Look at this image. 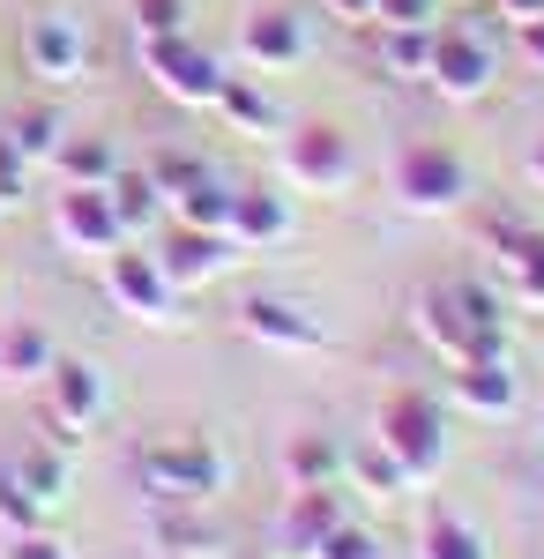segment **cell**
Returning <instances> with one entry per match:
<instances>
[{"instance_id":"1f68e13d","label":"cell","mask_w":544,"mask_h":559,"mask_svg":"<svg viewBox=\"0 0 544 559\" xmlns=\"http://www.w3.org/2000/svg\"><path fill=\"white\" fill-rule=\"evenodd\" d=\"M440 8L448 0H380L374 23L380 31H440Z\"/></svg>"},{"instance_id":"4fadbf2b","label":"cell","mask_w":544,"mask_h":559,"mask_svg":"<svg viewBox=\"0 0 544 559\" xmlns=\"http://www.w3.org/2000/svg\"><path fill=\"white\" fill-rule=\"evenodd\" d=\"M456 403L477 418H507L515 411V373H507V344L500 350H470L456 358Z\"/></svg>"},{"instance_id":"52a82bcc","label":"cell","mask_w":544,"mask_h":559,"mask_svg":"<svg viewBox=\"0 0 544 559\" xmlns=\"http://www.w3.org/2000/svg\"><path fill=\"white\" fill-rule=\"evenodd\" d=\"M351 173H358V157H351V142L335 128H298L284 134V179H292L298 194H343L351 187Z\"/></svg>"},{"instance_id":"277c9868","label":"cell","mask_w":544,"mask_h":559,"mask_svg":"<svg viewBox=\"0 0 544 559\" xmlns=\"http://www.w3.org/2000/svg\"><path fill=\"white\" fill-rule=\"evenodd\" d=\"M105 292H113V306H120V313L150 321V329L179 321V284L165 276V261L142 254V247H127V239L105 254Z\"/></svg>"},{"instance_id":"cb8c5ba5","label":"cell","mask_w":544,"mask_h":559,"mask_svg":"<svg viewBox=\"0 0 544 559\" xmlns=\"http://www.w3.org/2000/svg\"><path fill=\"white\" fill-rule=\"evenodd\" d=\"M232 194H239V187H224V179H194V187H187V194H172V210L165 216H179V224H194V231H224V224H232Z\"/></svg>"},{"instance_id":"ffe728a7","label":"cell","mask_w":544,"mask_h":559,"mask_svg":"<svg viewBox=\"0 0 544 559\" xmlns=\"http://www.w3.org/2000/svg\"><path fill=\"white\" fill-rule=\"evenodd\" d=\"M8 477H15V485H23V492L38 500L45 515H52V508L68 500V455H60L52 440H45V448H23V455L8 463Z\"/></svg>"},{"instance_id":"44dd1931","label":"cell","mask_w":544,"mask_h":559,"mask_svg":"<svg viewBox=\"0 0 544 559\" xmlns=\"http://www.w3.org/2000/svg\"><path fill=\"white\" fill-rule=\"evenodd\" d=\"M105 194H113V210H120V231H127V239H134V231H150V224L165 216V194H157V179L142 173V165H134V173L120 165Z\"/></svg>"},{"instance_id":"d6986e66","label":"cell","mask_w":544,"mask_h":559,"mask_svg":"<svg viewBox=\"0 0 544 559\" xmlns=\"http://www.w3.org/2000/svg\"><path fill=\"white\" fill-rule=\"evenodd\" d=\"M52 173H60V187H113V173H120V150H113L105 134H60Z\"/></svg>"},{"instance_id":"ab89813d","label":"cell","mask_w":544,"mask_h":559,"mask_svg":"<svg viewBox=\"0 0 544 559\" xmlns=\"http://www.w3.org/2000/svg\"><path fill=\"white\" fill-rule=\"evenodd\" d=\"M530 179H537V187H544V142H537V157H530Z\"/></svg>"},{"instance_id":"d590c367","label":"cell","mask_w":544,"mask_h":559,"mask_svg":"<svg viewBox=\"0 0 544 559\" xmlns=\"http://www.w3.org/2000/svg\"><path fill=\"white\" fill-rule=\"evenodd\" d=\"M23 179H31V165L15 157V134L0 128V194H8V202H23Z\"/></svg>"},{"instance_id":"60d3db41","label":"cell","mask_w":544,"mask_h":559,"mask_svg":"<svg viewBox=\"0 0 544 559\" xmlns=\"http://www.w3.org/2000/svg\"><path fill=\"white\" fill-rule=\"evenodd\" d=\"M0 210H15V202H8V194H0Z\"/></svg>"},{"instance_id":"74e56055","label":"cell","mask_w":544,"mask_h":559,"mask_svg":"<svg viewBox=\"0 0 544 559\" xmlns=\"http://www.w3.org/2000/svg\"><path fill=\"white\" fill-rule=\"evenodd\" d=\"M515 31H522V52L544 68V15H537V23H515Z\"/></svg>"},{"instance_id":"8d00e7d4","label":"cell","mask_w":544,"mask_h":559,"mask_svg":"<svg viewBox=\"0 0 544 559\" xmlns=\"http://www.w3.org/2000/svg\"><path fill=\"white\" fill-rule=\"evenodd\" d=\"M380 0H329V15H343V23H374Z\"/></svg>"},{"instance_id":"4dcf8cb0","label":"cell","mask_w":544,"mask_h":559,"mask_svg":"<svg viewBox=\"0 0 544 559\" xmlns=\"http://www.w3.org/2000/svg\"><path fill=\"white\" fill-rule=\"evenodd\" d=\"M127 15H134L142 38H179L187 31V0H127Z\"/></svg>"},{"instance_id":"f546056e","label":"cell","mask_w":544,"mask_h":559,"mask_svg":"<svg viewBox=\"0 0 544 559\" xmlns=\"http://www.w3.org/2000/svg\"><path fill=\"white\" fill-rule=\"evenodd\" d=\"M142 173L157 179V194H165V210H172V194H187L194 179H210V165H202V157H179V150H165V157H150Z\"/></svg>"},{"instance_id":"f35d334b","label":"cell","mask_w":544,"mask_h":559,"mask_svg":"<svg viewBox=\"0 0 544 559\" xmlns=\"http://www.w3.org/2000/svg\"><path fill=\"white\" fill-rule=\"evenodd\" d=\"M500 15H507V23H537L544 0H500Z\"/></svg>"},{"instance_id":"d6a6232c","label":"cell","mask_w":544,"mask_h":559,"mask_svg":"<svg viewBox=\"0 0 544 559\" xmlns=\"http://www.w3.org/2000/svg\"><path fill=\"white\" fill-rule=\"evenodd\" d=\"M314 559H380V537H374V530H358V522L343 515L329 537L314 545Z\"/></svg>"},{"instance_id":"8fae6325","label":"cell","mask_w":544,"mask_h":559,"mask_svg":"<svg viewBox=\"0 0 544 559\" xmlns=\"http://www.w3.org/2000/svg\"><path fill=\"white\" fill-rule=\"evenodd\" d=\"M157 261H165V276L179 292H194V284H216V276L239 261V239H232V231H194V224H179L165 247H157Z\"/></svg>"},{"instance_id":"83f0119b","label":"cell","mask_w":544,"mask_h":559,"mask_svg":"<svg viewBox=\"0 0 544 559\" xmlns=\"http://www.w3.org/2000/svg\"><path fill=\"white\" fill-rule=\"evenodd\" d=\"M343 471L358 477V485H374L380 500H395V492H411V477L395 471V455H388L380 440H366V448H343Z\"/></svg>"},{"instance_id":"603a6c76","label":"cell","mask_w":544,"mask_h":559,"mask_svg":"<svg viewBox=\"0 0 544 559\" xmlns=\"http://www.w3.org/2000/svg\"><path fill=\"white\" fill-rule=\"evenodd\" d=\"M418 559H493V552H485V537H477L462 515L433 508V515H425V530H418Z\"/></svg>"},{"instance_id":"2e32d148","label":"cell","mask_w":544,"mask_h":559,"mask_svg":"<svg viewBox=\"0 0 544 559\" xmlns=\"http://www.w3.org/2000/svg\"><path fill=\"white\" fill-rule=\"evenodd\" d=\"M411 321H418V336L440 358H470L477 350V329H470V313H462V299H456V284H440V292H425L418 306H411Z\"/></svg>"},{"instance_id":"7a4b0ae2","label":"cell","mask_w":544,"mask_h":559,"mask_svg":"<svg viewBox=\"0 0 544 559\" xmlns=\"http://www.w3.org/2000/svg\"><path fill=\"white\" fill-rule=\"evenodd\" d=\"M374 440L395 455V471L411 477V485H433L440 463H448V426H440V411L425 395H388L374 418Z\"/></svg>"},{"instance_id":"e575fe53","label":"cell","mask_w":544,"mask_h":559,"mask_svg":"<svg viewBox=\"0 0 544 559\" xmlns=\"http://www.w3.org/2000/svg\"><path fill=\"white\" fill-rule=\"evenodd\" d=\"M0 559H75V545H68V537H52V530H15Z\"/></svg>"},{"instance_id":"ac0fdd59","label":"cell","mask_w":544,"mask_h":559,"mask_svg":"<svg viewBox=\"0 0 544 559\" xmlns=\"http://www.w3.org/2000/svg\"><path fill=\"white\" fill-rule=\"evenodd\" d=\"M210 112H224L239 134H284V105L253 83V75H224V90H216Z\"/></svg>"},{"instance_id":"e0dca14e","label":"cell","mask_w":544,"mask_h":559,"mask_svg":"<svg viewBox=\"0 0 544 559\" xmlns=\"http://www.w3.org/2000/svg\"><path fill=\"white\" fill-rule=\"evenodd\" d=\"M335 522H343L335 485H306V492H292V508H284V552H292V559H314V545L329 537Z\"/></svg>"},{"instance_id":"7c38bea8","label":"cell","mask_w":544,"mask_h":559,"mask_svg":"<svg viewBox=\"0 0 544 559\" xmlns=\"http://www.w3.org/2000/svg\"><path fill=\"white\" fill-rule=\"evenodd\" d=\"M239 60H247L253 75H284L306 60V23H298L292 8H261L247 31H239Z\"/></svg>"},{"instance_id":"9a60e30c","label":"cell","mask_w":544,"mask_h":559,"mask_svg":"<svg viewBox=\"0 0 544 559\" xmlns=\"http://www.w3.org/2000/svg\"><path fill=\"white\" fill-rule=\"evenodd\" d=\"M224 231L239 239V254H247V247H284V239H292V202H284V194H261V187H239Z\"/></svg>"},{"instance_id":"5b68a950","label":"cell","mask_w":544,"mask_h":559,"mask_svg":"<svg viewBox=\"0 0 544 559\" xmlns=\"http://www.w3.org/2000/svg\"><path fill=\"white\" fill-rule=\"evenodd\" d=\"M23 68H31L45 90H75L90 75V31L75 15H60V8L31 15V31H23Z\"/></svg>"},{"instance_id":"836d02e7","label":"cell","mask_w":544,"mask_h":559,"mask_svg":"<svg viewBox=\"0 0 544 559\" xmlns=\"http://www.w3.org/2000/svg\"><path fill=\"white\" fill-rule=\"evenodd\" d=\"M0 522H8V537H15V530H45V508L8 471H0Z\"/></svg>"},{"instance_id":"7402d4cb","label":"cell","mask_w":544,"mask_h":559,"mask_svg":"<svg viewBox=\"0 0 544 559\" xmlns=\"http://www.w3.org/2000/svg\"><path fill=\"white\" fill-rule=\"evenodd\" d=\"M284 477H292L298 492L306 485H335L343 477V448H335L329 432H298L292 448H284Z\"/></svg>"},{"instance_id":"b9f144b4","label":"cell","mask_w":544,"mask_h":559,"mask_svg":"<svg viewBox=\"0 0 544 559\" xmlns=\"http://www.w3.org/2000/svg\"><path fill=\"white\" fill-rule=\"evenodd\" d=\"M239 559H253V552H239Z\"/></svg>"},{"instance_id":"5bb4252c","label":"cell","mask_w":544,"mask_h":559,"mask_svg":"<svg viewBox=\"0 0 544 559\" xmlns=\"http://www.w3.org/2000/svg\"><path fill=\"white\" fill-rule=\"evenodd\" d=\"M239 329L269 350H321V321L298 299H247L239 306Z\"/></svg>"},{"instance_id":"ba28073f","label":"cell","mask_w":544,"mask_h":559,"mask_svg":"<svg viewBox=\"0 0 544 559\" xmlns=\"http://www.w3.org/2000/svg\"><path fill=\"white\" fill-rule=\"evenodd\" d=\"M395 194L411 210H456L462 194H470V165H462L456 150H440V142H418V150L395 157Z\"/></svg>"},{"instance_id":"484cf974","label":"cell","mask_w":544,"mask_h":559,"mask_svg":"<svg viewBox=\"0 0 544 559\" xmlns=\"http://www.w3.org/2000/svg\"><path fill=\"white\" fill-rule=\"evenodd\" d=\"M38 373H52V344H45V329H8L0 336V381H38Z\"/></svg>"},{"instance_id":"6da1fadb","label":"cell","mask_w":544,"mask_h":559,"mask_svg":"<svg viewBox=\"0 0 544 559\" xmlns=\"http://www.w3.org/2000/svg\"><path fill=\"white\" fill-rule=\"evenodd\" d=\"M142 485L165 500V508H194L224 492V455H216L202 432H172V440H150L142 448Z\"/></svg>"},{"instance_id":"f1b7e54d","label":"cell","mask_w":544,"mask_h":559,"mask_svg":"<svg viewBox=\"0 0 544 559\" xmlns=\"http://www.w3.org/2000/svg\"><path fill=\"white\" fill-rule=\"evenodd\" d=\"M8 134H15V157L38 173V165H52V150H60V134H68V128H60L52 112H23V120H8Z\"/></svg>"},{"instance_id":"4316f807","label":"cell","mask_w":544,"mask_h":559,"mask_svg":"<svg viewBox=\"0 0 544 559\" xmlns=\"http://www.w3.org/2000/svg\"><path fill=\"white\" fill-rule=\"evenodd\" d=\"M433 38H440V31H388V38H380V68H388L395 83H425Z\"/></svg>"},{"instance_id":"d4e9b609","label":"cell","mask_w":544,"mask_h":559,"mask_svg":"<svg viewBox=\"0 0 544 559\" xmlns=\"http://www.w3.org/2000/svg\"><path fill=\"white\" fill-rule=\"evenodd\" d=\"M500 276L522 306H544V231H522L515 247L500 254Z\"/></svg>"},{"instance_id":"9c48e42d","label":"cell","mask_w":544,"mask_h":559,"mask_svg":"<svg viewBox=\"0 0 544 559\" xmlns=\"http://www.w3.org/2000/svg\"><path fill=\"white\" fill-rule=\"evenodd\" d=\"M105 418V373L83 358H52V448H83V432Z\"/></svg>"},{"instance_id":"3957f363","label":"cell","mask_w":544,"mask_h":559,"mask_svg":"<svg viewBox=\"0 0 544 559\" xmlns=\"http://www.w3.org/2000/svg\"><path fill=\"white\" fill-rule=\"evenodd\" d=\"M142 75L157 83V97L187 105V112H210L216 90H224V68H216L187 31H179V38H142Z\"/></svg>"},{"instance_id":"30bf717a","label":"cell","mask_w":544,"mask_h":559,"mask_svg":"<svg viewBox=\"0 0 544 559\" xmlns=\"http://www.w3.org/2000/svg\"><path fill=\"white\" fill-rule=\"evenodd\" d=\"M493 45L477 38V31H440L433 38V68H425V83L440 90V97H456V105H477L485 90H493Z\"/></svg>"},{"instance_id":"8992f818","label":"cell","mask_w":544,"mask_h":559,"mask_svg":"<svg viewBox=\"0 0 544 559\" xmlns=\"http://www.w3.org/2000/svg\"><path fill=\"white\" fill-rule=\"evenodd\" d=\"M52 239H60V254L105 261L127 239L113 194H105V187H60V202H52Z\"/></svg>"}]
</instances>
